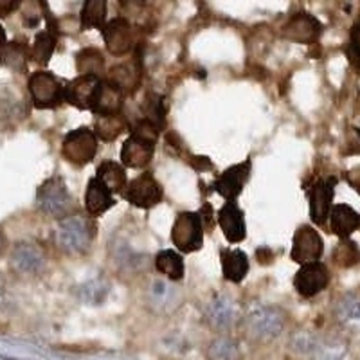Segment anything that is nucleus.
Masks as SVG:
<instances>
[{"mask_svg": "<svg viewBox=\"0 0 360 360\" xmlns=\"http://www.w3.org/2000/svg\"><path fill=\"white\" fill-rule=\"evenodd\" d=\"M96 179L101 180L103 184L107 186L114 195L115 193L123 195L124 188H127L128 184L127 169H124L123 164L115 162V160H103V162L98 166Z\"/></svg>", "mask_w": 360, "mask_h": 360, "instance_id": "nucleus-23", "label": "nucleus"}, {"mask_svg": "<svg viewBox=\"0 0 360 360\" xmlns=\"http://www.w3.org/2000/svg\"><path fill=\"white\" fill-rule=\"evenodd\" d=\"M333 263H337L342 269H348V266L356 265L360 263V249L353 240L349 238H344L340 240L339 245L333 249Z\"/></svg>", "mask_w": 360, "mask_h": 360, "instance_id": "nucleus-32", "label": "nucleus"}, {"mask_svg": "<svg viewBox=\"0 0 360 360\" xmlns=\"http://www.w3.org/2000/svg\"><path fill=\"white\" fill-rule=\"evenodd\" d=\"M29 94L33 105L40 110L56 108L65 101V85L47 70H37L29 76Z\"/></svg>", "mask_w": 360, "mask_h": 360, "instance_id": "nucleus-4", "label": "nucleus"}, {"mask_svg": "<svg viewBox=\"0 0 360 360\" xmlns=\"http://www.w3.org/2000/svg\"><path fill=\"white\" fill-rule=\"evenodd\" d=\"M18 9L22 13V20H24L25 27H37L49 8L45 4V0H22Z\"/></svg>", "mask_w": 360, "mask_h": 360, "instance_id": "nucleus-33", "label": "nucleus"}, {"mask_svg": "<svg viewBox=\"0 0 360 360\" xmlns=\"http://www.w3.org/2000/svg\"><path fill=\"white\" fill-rule=\"evenodd\" d=\"M337 179L315 180L308 188V202H310V218L315 225H324L330 220V213L333 207V195H335Z\"/></svg>", "mask_w": 360, "mask_h": 360, "instance_id": "nucleus-8", "label": "nucleus"}, {"mask_svg": "<svg viewBox=\"0 0 360 360\" xmlns=\"http://www.w3.org/2000/svg\"><path fill=\"white\" fill-rule=\"evenodd\" d=\"M324 252V242L323 236H321L314 227L310 225H303L299 227L294 234V240H292V250L290 258L295 263H311L319 262L321 256Z\"/></svg>", "mask_w": 360, "mask_h": 360, "instance_id": "nucleus-9", "label": "nucleus"}, {"mask_svg": "<svg viewBox=\"0 0 360 360\" xmlns=\"http://www.w3.org/2000/svg\"><path fill=\"white\" fill-rule=\"evenodd\" d=\"M176 294V288L172 287L169 283L162 281V279H157V281L152 283V287H150V297L152 301H155L159 307H164V304H168Z\"/></svg>", "mask_w": 360, "mask_h": 360, "instance_id": "nucleus-37", "label": "nucleus"}, {"mask_svg": "<svg viewBox=\"0 0 360 360\" xmlns=\"http://www.w3.org/2000/svg\"><path fill=\"white\" fill-rule=\"evenodd\" d=\"M123 103H124V90L119 85H115L112 79H103L92 112H94L96 115L121 114Z\"/></svg>", "mask_w": 360, "mask_h": 360, "instance_id": "nucleus-19", "label": "nucleus"}, {"mask_svg": "<svg viewBox=\"0 0 360 360\" xmlns=\"http://www.w3.org/2000/svg\"><path fill=\"white\" fill-rule=\"evenodd\" d=\"M101 82L96 74H82L65 85V101L79 110L92 112Z\"/></svg>", "mask_w": 360, "mask_h": 360, "instance_id": "nucleus-11", "label": "nucleus"}, {"mask_svg": "<svg viewBox=\"0 0 360 360\" xmlns=\"http://www.w3.org/2000/svg\"><path fill=\"white\" fill-rule=\"evenodd\" d=\"M0 63H2V51H0Z\"/></svg>", "mask_w": 360, "mask_h": 360, "instance_id": "nucleus-44", "label": "nucleus"}, {"mask_svg": "<svg viewBox=\"0 0 360 360\" xmlns=\"http://www.w3.org/2000/svg\"><path fill=\"white\" fill-rule=\"evenodd\" d=\"M250 166H252V162H250V159H247L243 162L236 164V166L227 168L214 180L213 189L225 200H236L240 197V193L243 191V188H245L247 180H249Z\"/></svg>", "mask_w": 360, "mask_h": 360, "instance_id": "nucleus-14", "label": "nucleus"}, {"mask_svg": "<svg viewBox=\"0 0 360 360\" xmlns=\"http://www.w3.org/2000/svg\"><path fill=\"white\" fill-rule=\"evenodd\" d=\"M141 78V58L137 56L131 62L123 63V65H115L110 69V79L119 85L124 92H131L137 89V83Z\"/></svg>", "mask_w": 360, "mask_h": 360, "instance_id": "nucleus-26", "label": "nucleus"}, {"mask_svg": "<svg viewBox=\"0 0 360 360\" xmlns=\"http://www.w3.org/2000/svg\"><path fill=\"white\" fill-rule=\"evenodd\" d=\"M107 0H85L79 15L82 29H103L107 24Z\"/></svg>", "mask_w": 360, "mask_h": 360, "instance_id": "nucleus-25", "label": "nucleus"}, {"mask_svg": "<svg viewBox=\"0 0 360 360\" xmlns=\"http://www.w3.org/2000/svg\"><path fill=\"white\" fill-rule=\"evenodd\" d=\"M207 355L211 360H234L238 355V348L231 339L220 337V339L211 342V346L207 349Z\"/></svg>", "mask_w": 360, "mask_h": 360, "instance_id": "nucleus-34", "label": "nucleus"}, {"mask_svg": "<svg viewBox=\"0 0 360 360\" xmlns=\"http://www.w3.org/2000/svg\"><path fill=\"white\" fill-rule=\"evenodd\" d=\"M76 67L82 74H99L105 70V56L98 49H83L76 54Z\"/></svg>", "mask_w": 360, "mask_h": 360, "instance_id": "nucleus-31", "label": "nucleus"}, {"mask_svg": "<svg viewBox=\"0 0 360 360\" xmlns=\"http://www.w3.org/2000/svg\"><path fill=\"white\" fill-rule=\"evenodd\" d=\"M54 240L63 252L82 256V254H86V250L92 245L94 224L82 214H69L58 221Z\"/></svg>", "mask_w": 360, "mask_h": 360, "instance_id": "nucleus-1", "label": "nucleus"}, {"mask_svg": "<svg viewBox=\"0 0 360 360\" xmlns=\"http://www.w3.org/2000/svg\"><path fill=\"white\" fill-rule=\"evenodd\" d=\"M204 229L205 227L200 213L182 211V213L176 214L175 224H173V245L184 254L202 249V245H204Z\"/></svg>", "mask_w": 360, "mask_h": 360, "instance_id": "nucleus-5", "label": "nucleus"}, {"mask_svg": "<svg viewBox=\"0 0 360 360\" xmlns=\"http://www.w3.org/2000/svg\"><path fill=\"white\" fill-rule=\"evenodd\" d=\"M155 269L172 281H180L184 278V258L176 250H160L155 256Z\"/></svg>", "mask_w": 360, "mask_h": 360, "instance_id": "nucleus-24", "label": "nucleus"}, {"mask_svg": "<svg viewBox=\"0 0 360 360\" xmlns=\"http://www.w3.org/2000/svg\"><path fill=\"white\" fill-rule=\"evenodd\" d=\"M115 202L117 200L114 198V193L103 184L101 180H98L96 176L89 180L85 191V207L89 217H101V214L107 213L108 209L114 207Z\"/></svg>", "mask_w": 360, "mask_h": 360, "instance_id": "nucleus-18", "label": "nucleus"}, {"mask_svg": "<svg viewBox=\"0 0 360 360\" xmlns=\"http://www.w3.org/2000/svg\"><path fill=\"white\" fill-rule=\"evenodd\" d=\"M4 249H6V234L4 231L0 229V254L4 252Z\"/></svg>", "mask_w": 360, "mask_h": 360, "instance_id": "nucleus-42", "label": "nucleus"}, {"mask_svg": "<svg viewBox=\"0 0 360 360\" xmlns=\"http://www.w3.org/2000/svg\"><path fill=\"white\" fill-rule=\"evenodd\" d=\"M247 335L259 342H269L279 337L285 330V315L281 310L274 307H258L250 308L245 315Z\"/></svg>", "mask_w": 360, "mask_h": 360, "instance_id": "nucleus-3", "label": "nucleus"}, {"mask_svg": "<svg viewBox=\"0 0 360 360\" xmlns=\"http://www.w3.org/2000/svg\"><path fill=\"white\" fill-rule=\"evenodd\" d=\"M335 314L344 321H360V295H344L337 303Z\"/></svg>", "mask_w": 360, "mask_h": 360, "instance_id": "nucleus-35", "label": "nucleus"}, {"mask_svg": "<svg viewBox=\"0 0 360 360\" xmlns=\"http://www.w3.org/2000/svg\"><path fill=\"white\" fill-rule=\"evenodd\" d=\"M103 40L107 45V51L114 56H124L135 49L134 41V27L127 18L119 17L107 22L101 29Z\"/></svg>", "mask_w": 360, "mask_h": 360, "instance_id": "nucleus-12", "label": "nucleus"}, {"mask_svg": "<svg viewBox=\"0 0 360 360\" xmlns=\"http://www.w3.org/2000/svg\"><path fill=\"white\" fill-rule=\"evenodd\" d=\"M96 152H98V135L86 127L69 131L62 143L63 159L69 160L76 168H83L90 160H94Z\"/></svg>", "mask_w": 360, "mask_h": 360, "instance_id": "nucleus-6", "label": "nucleus"}, {"mask_svg": "<svg viewBox=\"0 0 360 360\" xmlns=\"http://www.w3.org/2000/svg\"><path fill=\"white\" fill-rule=\"evenodd\" d=\"M164 115H166V110H164V98L159 94H150L146 99H144V117H148L150 121L157 124V127L162 130L164 127Z\"/></svg>", "mask_w": 360, "mask_h": 360, "instance_id": "nucleus-36", "label": "nucleus"}, {"mask_svg": "<svg viewBox=\"0 0 360 360\" xmlns=\"http://www.w3.org/2000/svg\"><path fill=\"white\" fill-rule=\"evenodd\" d=\"M330 285V270L321 262H311L301 265L294 276V287L299 295L310 299L326 290Z\"/></svg>", "mask_w": 360, "mask_h": 360, "instance_id": "nucleus-10", "label": "nucleus"}, {"mask_svg": "<svg viewBox=\"0 0 360 360\" xmlns=\"http://www.w3.org/2000/svg\"><path fill=\"white\" fill-rule=\"evenodd\" d=\"M110 292V283L105 278H92L79 285L76 294L86 304H101Z\"/></svg>", "mask_w": 360, "mask_h": 360, "instance_id": "nucleus-29", "label": "nucleus"}, {"mask_svg": "<svg viewBox=\"0 0 360 360\" xmlns=\"http://www.w3.org/2000/svg\"><path fill=\"white\" fill-rule=\"evenodd\" d=\"M37 205L41 213L51 218L69 217L74 209V198L62 176H51L38 188Z\"/></svg>", "mask_w": 360, "mask_h": 360, "instance_id": "nucleus-2", "label": "nucleus"}, {"mask_svg": "<svg viewBox=\"0 0 360 360\" xmlns=\"http://www.w3.org/2000/svg\"><path fill=\"white\" fill-rule=\"evenodd\" d=\"M346 53H348L352 65L355 69H360V18L353 24L352 31H349V44Z\"/></svg>", "mask_w": 360, "mask_h": 360, "instance_id": "nucleus-38", "label": "nucleus"}, {"mask_svg": "<svg viewBox=\"0 0 360 360\" xmlns=\"http://www.w3.org/2000/svg\"><path fill=\"white\" fill-rule=\"evenodd\" d=\"M123 197L135 207L152 209L162 202L164 189L159 184V180L152 173L146 172L128 182L123 191Z\"/></svg>", "mask_w": 360, "mask_h": 360, "instance_id": "nucleus-7", "label": "nucleus"}, {"mask_svg": "<svg viewBox=\"0 0 360 360\" xmlns=\"http://www.w3.org/2000/svg\"><path fill=\"white\" fill-rule=\"evenodd\" d=\"M6 44H8V38H6V31H4V27L0 25V47H2V45H6Z\"/></svg>", "mask_w": 360, "mask_h": 360, "instance_id": "nucleus-43", "label": "nucleus"}, {"mask_svg": "<svg viewBox=\"0 0 360 360\" xmlns=\"http://www.w3.org/2000/svg\"><path fill=\"white\" fill-rule=\"evenodd\" d=\"M45 265L44 250L31 242H20L11 250V266L20 274H38Z\"/></svg>", "mask_w": 360, "mask_h": 360, "instance_id": "nucleus-17", "label": "nucleus"}, {"mask_svg": "<svg viewBox=\"0 0 360 360\" xmlns=\"http://www.w3.org/2000/svg\"><path fill=\"white\" fill-rule=\"evenodd\" d=\"M153 152H155V143L143 139L139 135L131 134L123 143L121 162H123L124 168H148V164L152 162L153 159Z\"/></svg>", "mask_w": 360, "mask_h": 360, "instance_id": "nucleus-16", "label": "nucleus"}, {"mask_svg": "<svg viewBox=\"0 0 360 360\" xmlns=\"http://www.w3.org/2000/svg\"><path fill=\"white\" fill-rule=\"evenodd\" d=\"M323 34V24L310 13H295L283 27V37L295 44H315Z\"/></svg>", "mask_w": 360, "mask_h": 360, "instance_id": "nucleus-13", "label": "nucleus"}, {"mask_svg": "<svg viewBox=\"0 0 360 360\" xmlns=\"http://www.w3.org/2000/svg\"><path fill=\"white\" fill-rule=\"evenodd\" d=\"M27 60H31V49L22 41H8L2 45V62L11 69L25 70Z\"/></svg>", "mask_w": 360, "mask_h": 360, "instance_id": "nucleus-30", "label": "nucleus"}, {"mask_svg": "<svg viewBox=\"0 0 360 360\" xmlns=\"http://www.w3.org/2000/svg\"><path fill=\"white\" fill-rule=\"evenodd\" d=\"M204 314L214 330H227L236 317V308L227 295H218L209 301Z\"/></svg>", "mask_w": 360, "mask_h": 360, "instance_id": "nucleus-21", "label": "nucleus"}, {"mask_svg": "<svg viewBox=\"0 0 360 360\" xmlns=\"http://www.w3.org/2000/svg\"><path fill=\"white\" fill-rule=\"evenodd\" d=\"M330 225L332 233L340 240L349 238L356 229H360V214L348 204H337L330 213Z\"/></svg>", "mask_w": 360, "mask_h": 360, "instance_id": "nucleus-20", "label": "nucleus"}, {"mask_svg": "<svg viewBox=\"0 0 360 360\" xmlns=\"http://www.w3.org/2000/svg\"><path fill=\"white\" fill-rule=\"evenodd\" d=\"M221 274L227 281L240 285L249 274V256L243 250H221Z\"/></svg>", "mask_w": 360, "mask_h": 360, "instance_id": "nucleus-22", "label": "nucleus"}, {"mask_svg": "<svg viewBox=\"0 0 360 360\" xmlns=\"http://www.w3.org/2000/svg\"><path fill=\"white\" fill-rule=\"evenodd\" d=\"M121 8L124 11H131V13H137L144 8V0H117Z\"/></svg>", "mask_w": 360, "mask_h": 360, "instance_id": "nucleus-40", "label": "nucleus"}, {"mask_svg": "<svg viewBox=\"0 0 360 360\" xmlns=\"http://www.w3.org/2000/svg\"><path fill=\"white\" fill-rule=\"evenodd\" d=\"M348 182L360 193V168L353 169V172L348 173Z\"/></svg>", "mask_w": 360, "mask_h": 360, "instance_id": "nucleus-41", "label": "nucleus"}, {"mask_svg": "<svg viewBox=\"0 0 360 360\" xmlns=\"http://www.w3.org/2000/svg\"><path fill=\"white\" fill-rule=\"evenodd\" d=\"M56 44H58L56 31L45 29V31L38 33L37 38H34L33 47H31V60L37 62L38 65H47L51 56H53L54 49H56Z\"/></svg>", "mask_w": 360, "mask_h": 360, "instance_id": "nucleus-28", "label": "nucleus"}, {"mask_svg": "<svg viewBox=\"0 0 360 360\" xmlns=\"http://www.w3.org/2000/svg\"><path fill=\"white\" fill-rule=\"evenodd\" d=\"M217 221L229 243H240L247 236L245 213L234 200H227L217 213Z\"/></svg>", "mask_w": 360, "mask_h": 360, "instance_id": "nucleus-15", "label": "nucleus"}, {"mask_svg": "<svg viewBox=\"0 0 360 360\" xmlns=\"http://www.w3.org/2000/svg\"><path fill=\"white\" fill-rule=\"evenodd\" d=\"M22 0H0V17H9L15 9L20 8Z\"/></svg>", "mask_w": 360, "mask_h": 360, "instance_id": "nucleus-39", "label": "nucleus"}, {"mask_svg": "<svg viewBox=\"0 0 360 360\" xmlns=\"http://www.w3.org/2000/svg\"><path fill=\"white\" fill-rule=\"evenodd\" d=\"M128 128L127 119L121 114H110V115H98L96 117V135L98 139L105 141V143H112L115 141L124 130Z\"/></svg>", "mask_w": 360, "mask_h": 360, "instance_id": "nucleus-27", "label": "nucleus"}]
</instances>
